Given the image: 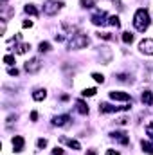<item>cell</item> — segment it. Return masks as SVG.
<instances>
[{"instance_id":"2e32d148","label":"cell","mask_w":153,"mask_h":155,"mask_svg":"<svg viewBox=\"0 0 153 155\" xmlns=\"http://www.w3.org/2000/svg\"><path fill=\"white\" fill-rule=\"evenodd\" d=\"M141 146H142V150H144L146 153L153 155V143H150V141H141Z\"/></svg>"},{"instance_id":"4dcf8cb0","label":"cell","mask_w":153,"mask_h":155,"mask_svg":"<svg viewBox=\"0 0 153 155\" xmlns=\"http://www.w3.org/2000/svg\"><path fill=\"white\" fill-rule=\"evenodd\" d=\"M22 25H24V27L27 29V27H33V22H31V20H25V22H24Z\"/></svg>"},{"instance_id":"52a82bcc","label":"cell","mask_w":153,"mask_h":155,"mask_svg":"<svg viewBox=\"0 0 153 155\" xmlns=\"http://www.w3.org/2000/svg\"><path fill=\"white\" fill-rule=\"evenodd\" d=\"M139 49H141V52H144V54H148V56H153V40L151 38L142 40V41L139 43Z\"/></svg>"},{"instance_id":"83f0119b","label":"cell","mask_w":153,"mask_h":155,"mask_svg":"<svg viewBox=\"0 0 153 155\" xmlns=\"http://www.w3.org/2000/svg\"><path fill=\"white\" fill-rule=\"evenodd\" d=\"M36 146H38V148H45V146H47V139H38Z\"/></svg>"},{"instance_id":"7402d4cb","label":"cell","mask_w":153,"mask_h":155,"mask_svg":"<svg viewBox=\"0 0 153 155\" xmlns=\"http://www.w3.org/2000/svg\"><path fill=\"white\" fill-rule=\"evenodd\" d=\"M40 51H41V52L50 51V43H49V41H41V43H40Z\"/></svg>"},{"instance_id":"7c38bea8","label":"cell","mask_w":153,"mask_h":155,"mask_svg":"<svg viewBox=\"0 0 153 155\" xmlns=\"http://www.w3.org/2000/svg\"><path fill=\"white\" fill-rule=\"evenodd\" d=\"M141 99H142V103H146V105H153V92L151 90H144L142 96H141Z\"/></svg>"},{"instance_id":"4fadbf2b","label":"cell","mask_w":153,"mask_h":155,"mask_svg":"<svg viewBox=\"0 0 153 155\" xmlns=\"http://www.w3.org/2000/svg\"><path fill=\"white\" fill-rule=\"evenodd\" d=\"M61 141H63V143H65V144H67V146H70V148H72V150H81V144H79V143H77L76 139H67V137H63V139H61Z\"/></svg>"},{"instance_id":"5bb4252c","label":"cell","mask_w":153,"mask_h":155,"mask_svg":"<svg viewBox=\"0 0 153 155\" xmlns=\"http://www.w3.org/2000/svg\"><path fill=\"white\" fill-rule=\"evenodd\" d=\"M45 97H47V92H45L43 88H38V90L33 92V99H34V101H43Z\"/></svg>"},{"instance_id":"9a60e30c","label":"cell","mask_w":153,"mask_h":155,"mask_svg":"<svg viewBox=\"0 0 153 155\" xmlns=\"http://www.w3.org/2000/svg\"><path fill=\"white\" fill-rule=\"evenodd\" d=\"M24 11H25L27 15H31V16H38V9H36L33 4H27V5L24 7Z\"/></svg>"},{"instance_id":"f546056e","label":"cell","mask_w":153,"mask_h":155,"mask_svg":"<svg viewBox=\"0 0 153 155\" xmlns=\"http://www.w3.org/2000/svg\"><path fill=\"white\" fill-rule=\"evenodd\" d=\"M52 155H63V150L61 148H54L52 150Z\"/></svg>"},{"instance_id":"1f68e13d","label":"cell","mask_w":153,"mask_h":155,"mask_svg":"<svg viewBox=\"0 0 153 155\" xmlns=\"http://www.w3.org/2000/svg\"><path fill=\"white\" fill-rule=\"evenodd\" d=\"M106 155H119L117 150H106Z\"/></svg>"},{"instance_id":"d6986e66","label":"cell","mask_w":153,"mask_h":155,"mask_svg":"<svg viewBox=\"0 0 153 155\" xmlns=\"http://www.w3.org/2000/svg\"><path fill=\"white\" fill-rule=\"evenodd\" d=\"M108 24L112 25V27H121V22H119V16H108Z\"/></svg>"},{"instance_id":"277c9868","label":"cell","mask_w":153,"mask_h":155,"mask_svg":"<svg viewBox=\"0 0 153 155\" xmlns=\"http://www.w3.org/2000/svg\"><path fill=\"white\" fill-rule=\"evenodd\" d=\"M119 110H130V105H126V107H114V105H108V103H101L99 105V112L101 114H110V112H119Z\"/></svg>"},{"instance_id":"e0dca14e","label":"cell","mask_w":153,"mask_h":155,"mask_svg":"<svg viewBox=\"0 0 153 155\" xmlns=\"http://www.w3.org/2000/svg\"><path fill=\"white\" fill-rule=\"evenodd\" d=\"M76 107H77V112H79V114H83V116H85V114H88V107H86L81 99L76 101Z\"/></svg>"},{"instance_id":"ffe728a7","label":"cell","mask_w":153,"mask_h":155,"mask_svg":"<svg viewBox=\"0 0 153 155\" xmlns=\"http://www.w3.org/2000/svg\"><path fill=\"white\" fill-rule=\"evenodd\" d=\"M96 92H97L96 88H85V90H83L81 94H83L85 97H92V96H96Z\"/></svg>"},{"instance_id":"603a6c76","label":"cell","mask_w":153,"mask_h":155,"mask_svg":"<svg viewBox=\"0 0 153 155\" xmlns=\"http://www.w3.org/2000/svg\"><path fill=\"white\" fill-rule=\"evenodd\" d=\"M4 63H7V65H13V63H15V56H11V54H5V56H4Z\"/></svg>"},{"instance_id":"3957f363","label":"cell","mask_w":153,"mask_h":155,"mask_svg":"<svg viewBox=\"0 0 153 155\" xmlns=\"http://www.w3.org/2000/svg\"><path fill=\"white\" fill-rule=\"evenodd\" d=\"M86 45H88V36L86 35H76L74 38L70 40V43H69L70 49H83Z\"/></svg>"},{"instance_id":"cb8c5ba5","label":"cell","mask_w":153,"mask_h":155,"mask_svg":"<svg viewBox=\"0 0 153 155\" xmlns=\"http://www.w3.org/2000/svg\"><path fill=\"white\" fill-rule=\"evenodd\" d=\"M92 78H94L97 83H105V76H103V74H97V72H94V74H92Z\"/></svg>"},{"instance_id":"d6a6232c","label":"cell","mask_w":153,"mask_h":155,"mask_svg":"<svg viewBox=\"0 0 153 155\" xmlns=\"http://www.w3.org/2000/svg\"><path fill=\"white\" fill-rule=\"evenodd\" d=\"M126 121H128L126 117H121V119H117V123H119V124H126Z\"/></svg>"},{"instance_id":"ac0fdd59","label":"cell","mask_w":153,"mask_h":155,"mask_svg":"<svg viewBox=\"0 0 153 155\" xmlns=\"http://www.w3.org/2000/svg\"><path fill=\"white\" fill-rule=\"evenodd\" d=\"M29 49H31V45H29V43H20V45L16 47V52H18V54H25Z\"/></svg>"},{"instance_id":"44dd1931","label":"cell","mask_w":153,"mask_h":155,"mask_svg":"<svg viewBox=\"0 0 153 155\" xmlns=\"http://www.w3.org/2000/svg\"><path fill=\"white\" fill-rule=\"evenodd\" d=\"M122 41L124 43H132L133 41V35L132 33H122Z\"/></svg>"},{"instance_id":"4316f807","label":"cell","mask_w":153,"mask_h":155,"mask_svg":"<svg viewBox=\"0 0 153 155\" xmlns=\"http://www.w3.org/2000/svg\"><path fill=\"white\" fill-rule=\"evenodd\" d=\"M97 36H99V38H103V40H112V35H110V33H99Z\"/></svg>"},{"instance_id":"484cf974","label":"cell","mask_w":153,"mask_h":155,"mask_svg":"<svg viewBox=\"0 0 153 155\" xmlns=\"http://www.w3.org/2000/svg\"><path fill=\"white\" fill-rule=\"evenodd\" d=\"M81 5L83 7H92L94 5V0H81Z\"/></svg>"},{"instance_id":"e575fe53","label":"cell","mask_w":153,"mask_h":155,"mask_svg":"<svg viewBox=\"0 0 153 155\" xmlns=\"http://www.w3.org/2000/svg\"><path fill=\"white\" fill-rule=\"evenodd\" d=\"M86 155H96V152H94V150H90V152H86Z\"/></svg>"},{"instance_id":"d4e9b609","label":"cell","mask_w":153,"mask_h":155,"mask_svg":"<svg viewBox=\"0 0 153 155\" xmlns=\"http://www.w3.org/2000/svg\"><path fill=\"white\" fill-rule=\"evenodd\" d=\"M146 134L150 135V139H151V141H153V123H150V124L146 126Z\"/></svg>"},{"instance_id":"30bf717a","label":"cell","mask_w":153,"mask_h":155,"mask_svg":"<svg viewBox=\"0 0 153 155\" xmlns=\"http://www.w3.org/2000/svg\"><path fill=\"white\" fill-rule=\"evenodd\" d=\"M70 121V116H56L52 119V124L54 126H67Z\"/></svg>"},{"instance_id":"ba28073f","label":"cell","mask_w":153,"mask_h":155,"mask_svg":"<svg viewBox=\"0 0 153 155\" xmlns=\"http://www.w3.org/2000/svg\"><path fill=\"white\" fill-rule=\"evenodd\" d=\"M11 144H13V152H22L24 150V144H25V141H24V137L22 135H15L13 137V141H11Z\"/></svg>"},{"instance_id":"9c48e42d","label":"cell","mask_w":153,"mask_h":155,"mask_svg":"<svg viewBox=\"0 0 153 155\" xmlns=\"http://www.w3.org/2000/svg\"><path fill=\"white\" fill-rule=\"evenodd\" d=\"M110 99H114V101H130L132 103V96L128 94V92H110Z\"/></svg>"},{"instance_id":"8fae6325","label":"cell","mask_w":153,"mask_h":155,"mask_svg":"<svg viewBox=\"0 0 153 155\" xmlns=\"http://www.w3.org/2000/svg\"><path fill=\"white\" fill-rule=\"evenodd\" d=\"M112 137H114V139H117V141H119L121 144H124V146L130 143V137H128L124 132H114V134H112Z\"/></svg>"},{"instance_id":"7a4b0ae2","label":"cell","mask_w":153,"mask_h":155,"mask_svg":"<svg viewBox=\"0 0 153 155\" xmlns=\"http://www.w3.org/2000/svg\"><path fill=\"white\" fill-rule=\"evenodd\" d=\"M63 5H65V4H63L61 0H47V2L43 4V13L49 15V16H54V15H58V13L61 11Z\"/></svg>"},{"instance_id":"f1b7e54d","label":"cell","mask_w":153,"mask_h":155,"mask_svg":"<svg viewBox=\"0 0 153 155\" xmlns=\"http://www.w3.org/2000/svg\"><path fill=\"white\" fill-rule=\"evenodd\" d=\"M7 72H9V76H18V69H13V67H9V69H7Z\"/></svg>"},{"instance_id":"8992f818","label":"cell","mask_w":153,"mask_h":155,"mask_svg":"<svg viewBox=\"0 0 153 155\" xmlns=\"http://www.w3.org/2000/svg\"><path fill=\"white\" fill-rule=\"evenodd\" d=\"M106 16H108V15H106L105 11H97L96 15H92V18H90V20H92V24H94V25H105V24H108Z\"/></svg>"},{"instance_id":"836d02e7","label":"cell","mask_w":153,"mask_h":155,"mask_svg":"<svg viewBox=\"0 0 153 155\" xmlns=\"http://www.w3.org/2000/svg\"><path fill=\"white\" fill-rule=\"evenodd\" d=\"M31 119L36 121V119H38V112H31Z\"/></svg>"},{"instance_id":"6da1fadb","label":"cell","mask_w":153,"mask_h":155,"mask_svg":"<svg viewBox=\"0 0 153 155\" xmlns=\"http://www.w3.org/2000/svg\"><path fill=\"white\" fill-rule=\"evenodd\" d=\"M133 25H135L137 31L144 33V31L150 27V13H148L146 9H142V7L137 9L135 15H133Z\"/></svg>"},{"instance_id":"5b68a950","label":"cell","mask_w":153,"mask_h":155,"mask_svg":"<svg viewBox=\"0 0 153 155\" xmlns=\"http://www.w3.org/2000/svg\"><path fill=\"white\" fill-rule=\"evenodd\" d=\"M40 69H41V60H40V58H33V60H29V61L25 63V71L31 72V74L38 72Z\"/></svg>"}]
</instances>
